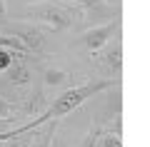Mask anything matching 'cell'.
I'll list each match as a JSON object with an SVG mask.
<instances>
[{"mask_svg": "<svg viewBox=\"0 0 150 147\" xmlns=\"http://www.w3.org/2000/svg\"><path fill=\"white\" fill-rule=\"evenodd\" d=\"M112 87H120V82H115V80H100V77H93V80H88V82H83V85H70V87H65L60 95H55L53 102H48L45 110L40 112L35 120H28L25 125H20V130L28 135V132L48 125V122H60L65 115L75 112L83 102L93 100L95 95L110 92Z\"/></svg>", "mask_w": 150, "mask_h": 147, "instance_id": "6da1fadb", "label": "cell"}, {"mask_svg": "<svg viewBox=\"0 0 150 147\" xmlns=\"http://www.w3.org/2000/svg\"><path fill=\"white\" fill-rule=\"evenodd\" d=\"M15 20L35 23V25L45 27L55 35L78 32L80 30V8H75L73 3H63V0H48V3L20 8Z\"/></svg>", "mask_w": 150, "mask_h": 147, "instance_id": "7a4b0ae2", "label": "cell"}, {"mask_svg": "<svg viewBox=\"0 0 150 147\" xmlns=\"http://www.w3.org/2000/svg\"><path fill=\"white\" fill-rule=\"evenodd\" d=\"M38 72H35V58L30 55H18L15 63L0 75V97L13 102L18 110L23 100L38 87Z\"/></svg>", "mask_w": 150, "mask_h": 147, "instance_id": "3957f363", "label": "cell"}, {"mask_svg": "<svg viewBox=\"0 0 150 147\" xmlns=\"http://www.w3.org/2000/svg\"><path fill=\"white\" fill-rule=\"evenodd\" d=\"M0 35H10L23 45L25 55L35 60H45L48 55L55 53V32L45 30V27L35 25L28 20H8V25L0 30Z\"/></svg>", "mask_w": 150, "mask_h": 147, "instance_id": "277c9868", "label": "cell"}, {"mask_svg": "<svg viewBox=\"0 0 150 147\" xmlns=\"http://www.w3.org/2000/svg\"><path fill=\"white\" fill-rule=\"evenodd\" d=\"M115 35H120V18H115V20H110V23H103V25H93V27H85V30L75 32L70 47H75L78 53L93 58V55H95L98 50H103V47H105Z\"/></svg>", "mask_w": 150, "mask_h": 147, "instance_id": "5b68a950", "label": "cell"}, {"mask_svg": "<svg viewBox=\"0 0 150 147\" xmlns=\"http://www.w3.org/2000/svg\"><path fill=\"white\" fill-rule=\"evenodd\" d=\"M90 60L98 68V72H100V80H115V82H120V72H123V37L115 35Z\"/></svg>", "mask_w": 150, "mask_h": 147, "instance_id": "8992f818", "label": "cell"}, {"mask_svg": "<svg viewBox=\"0 0 150 147\" xmlns=\"http://www.w3.org/2000/svg\"><path fill=\"white\" fill-rule=\"evenodd\" d=\"M35 72H38V82L40 87H60V85H73V70H68L65 65L53 63V60H35Z\"/></svg>", "mask_w": 150, "mask_h": 147, "instance_id": "52a82bcc", "label": "cell"}, {"mask_svg": "<svg viewBox=\"0 0 150 147\" xmlns=\"http://www.w3.org/2000/svg\"><path fill=\"white\" fill-rule=\"evenodd\" d=\"M55 130H58V122H48V125L33 130V137H30V142L25 147H53Z\"/></svg>", "mask_w": 150, "mask_h": 147, "instance_id": "ba28073f", "label": "cell"}, {"mask_svg": "<svg viewBox=\"0 0 150 147\" xmlns=\"http://www.w3.org/2000/svg\"><path fill=\"white\" fill-rule=\"evenodd\" d=\"M68 3H73V5L80 8V10H90V8L105 5V3H115V0H68Z\"/></svg>", "mask_w": 150, "mask_h": 147, "instance_id": "9c48e42d", "label": "cell"}, {"mask_svg": "<svg viewBox=\"0 0 150 147\" xmlns=\"http://www.w3.org/2000/svg\"><path fill=\"white\" fill-rule=\"evenodd\" d=\"M0 47H10V50H15V53H23V55H25L23 45L15 40V37H10V35H0Z\"/></svg>", "mask_w": 150, "mask_h": 147, "instance_id": "30bf717a", "label": "cell"}, {"mask_svg": "<svg viewBox=\"0 0 150 147\" xmlns=\"http://www.w3.org/2000/svg\"><path fill=\"white\" fill-rule=\"evenodd\" d=\"M20 135H25L20 127H15V130H5V132H0V142H13L15 137H20Z\"/></svg>", "mask_w": 150, "mask_h": 147, "instance_id": "8fae6325", "label": "cell"}, {"mask_svg": "<svg viewBox=\"0 0 150 147\" xmlns=\"http://www.w3.org/2000/svg\"><path fill=\"white\" fill-rule=\"evenodd\" d=\"M8 20H10V15H8V0H0V30L8 25Z\"/></svg>", "mask_w": 150, "mask_h": 147, "instance_id": "7c38bea8", "label": "cell"}, {"mask_svg": "<svg viewBox=\"0 0 150 147\" xmlns=\"http://www.w3.org/2000/svg\"><path fill=\"white\" fill-rule=\"evenodd\" d=\"M10 3L18 8H28V5H38V3H48V0H10ZM63 3H68V0H63Z\"/></svg>", "mask_w": 150, "mask_h": 147, "instance_id": "4fadbf2b", "label": "cell"}]
</instances>
